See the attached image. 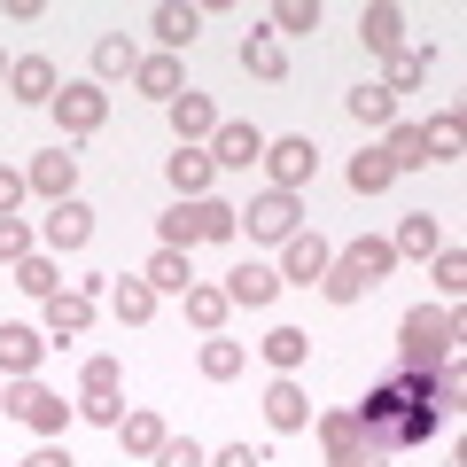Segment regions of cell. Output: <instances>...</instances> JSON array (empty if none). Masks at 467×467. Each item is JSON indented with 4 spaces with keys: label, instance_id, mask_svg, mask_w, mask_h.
<instances>
[{
    "label": "cell",
    "instance_id": "obj_49",
    "mask_svg": "<svg viewBox=\"0 0 467 467\" xmlns=\"http://www.w3.org/2000/svg\"><path fill=\"white\" fill-rule=\"evenodd\" d=\"M16 467H70V460H63V451H55V444H39L32 460H16Z\"/></svg>",
    "mask_w": 467,
    "mask_h": 467
},
{
    "label": "cell",
    "instance_id": "obj_30",
    "mask_svg": "<svg viewBox=\"0 0 467 467\" xmlns=\"http://www.w3.org/2000/svg\"><path fill=\"white\" fill-rule=\"evenodd\" d=\"M429 281H436V296H444V304L467 296V250H460V242H444V250L429 257Z\"/></svg>",
    "mask_w": 467,
    "mask_h": 467
},
{
    "label": "cell",
    "instance_id": "obj_40",
    "mask_svg": "<svg viewBox=\"0 0 467 467\" xmlns=\"http://www.w3.org/2000/svg\"><path fill=\"white\" fill-rule=\"evenodd\" d=\"M389 180H398V171H389V156H382V149H367V156H350V187H358V195H382Z\"/></svg>",
    "mask_w": 467,
    "mask_h": 467
},
{
    "label": "cell",
    "instance_id": "obj_23",
    "mask_svg": "<svg viewBox=\"0 0 467 467\" xmlns=\"http://www.w3.org/2000/svg\"><path fill=\"white\" fill-rule=\"evenodd\" d=\"M242 70L265 78V86H281V78H288V47H281L273 32H250V39H242Z\"/></svg>",
    "mask_w": 467,
    "mask_h": 467
},
{
    "label": "cell",
    "instance_id": "obj_42",
    "mask_svg": "<svg viewBox=\"0 0 467 467\" xmlns=\"http://www.w3.org/2000/svg\"><path fill=\"white\" fill-rule=\"evenodd\" d=\"M149 467H211V451H202L195 436H164V451H156Z\"/></svg>",
    "mask_w": 467,
    "mask_h": 467
},
{
    "label": "cell",
    "instance_id": "obj_28",
    "mask_svg": "<svg viewBox=\"0 0 467 467\" xmlns=\"http://www.w3.org/2000/svg\"><path fill=\"white\" fill-rule=\"evenodd\" d=\"M133 70H140V47H133V39H94V86H109V78H133Z\"/></svg>",
    "mask_w": 467,
    "mask_h": 467
},
{
    "label": "cell",
    "instance_id": "obj_20",
    "mask_svg": "<svg viewBox=\"0 0 467 467\" xmlns=\"http://www.w3.org/2000/svg\"><path fill=\"white\" fill-rule=\"evenodd\" d=\"M312 429H319V444H327L335 460H350V451H374V436H367V420H358V413H319Z\"/></svg>",
    "mask_w": 467,
    "mask_h": 467
},
{
    "label": "cell",
    "instance_id": "obj_6",
    "mask_svg": "<svg viewBox=\"0 0 467 467\" xmlns=\"http://www.w3.org/2000/svg\"><path fill=\"white\" fill-rule=\"evenodd\" d=\"M39 358H47V335H39V327H16V319H8V327H0V382H32Z\"/></svg>",
    "mask_w": 467,
    "mask_h": 467
},
{
    "label": "cell",
    "instance_id": "obj_9",
    "mask_svg": "<svg viewBox=\"0 0 467 467\" xmlns=\"http://www.w3.org/2000/svg\"><path fill=\"white\" fill-rule=\"evenodd\" d=\"M257 156H265V133H257V125H242V117H218V133H211V164H226V171H250Z\"/></svg>",
    "mask_w": 467,
    "mask_h": 467
},
{
    "label": "cell",
    "instance_id": "obj_36",
    "mask_svg": "<svg viewBox=\"0 0 467 467\" xmlns=\"http://www.w3.org/2000/svg\"><path fill=\"white\" fill-rule=\"evenodd\" d=\"M226 312H234V304H226V288H187V319H195V327L202 335H218V327H226Z\"/></svg>",
    "mask_w": 467,
    "mask_h": 467
},
{
    "label": "cell",
    "instance_id": "obj_29",
    "mask_svg": "<svg viewBox=\"0 0 467 467\" xmlns=\"http://www.w3.org/2000/svg\"><path fill=\"white\" fill-rule=\"evenodd\" d=\"M140 281H149L156 296H187V288H195V273H187V257H180V250H156L149 265H140Z\"/></svg>",
    "mask_w": 467,
    "mask_h": 467
},
{
    "label": "cell",
    "instance_id": "obj_17",
    "mask_svg": "<svg viewBox=\"0 0 467 467\" xmlns=\"http://www.w3.org/2000/svg\"><path fill=\"white\" fill-rule=\"evenodd\" d=\"M8 94L32 101V109H47L55 101V63L47 55H16V63H8Z\"/></svg>",
    "mask_w": 467,
    "mask_h": 467
},
{
    "label": "cell",
    "instance_id": "obj_51",
    "mask_svg": "<svg viewBox=\"0 0 467 467\" xmlns=\"http://www.w3.org/2000/svg\"><path fill=\"white\" fill-rule=\"evenodd\" d=\"M0 86H8V55H0Z\"/></svg>",
    "mask_w": 467,
    "mask_h": 467
},
{
    "label": "cell",
    "instance_id": "obj_39",
    "mask_svg": "<svg viewBox=\"0 0 467 467\" xmlns=\"http://www.w3.org/2000/svg\"><path fill=\"white\" fill-rule=\"evenodd\" d=\"M16 288H24V296H39V304H47L55 296V288H63V273H55V257H24V265H16Z\"/></svg>",
    "mask_w": 467,
    "mask_h": 467
},
{
    "label": "cell",
    "instance_id": "obj_34",
    "mask_svg": "<svg viewBox=\"0 0 467 467\" xmlns=\"http://www.w3.org/2000/svg\"><path fill=\"white\" fill-rule=\"evenodd\" d=\"M195 234H202V242H234V234H242V211L218 202V195H202L195 202Z\"/></svg>",
    "mask_w": 467,
    "mask_h": 467
},
{
    "label": "cell",
    "instance_id": "obj_45",
    "mask_svg": "<svg viewBox=\"0 0 467 467\" xmlns=\"http://www.w3.org/2000/svg\"><path fill=\"white\" fill-rule=\"evenodd\" d=\"M78 413H86V420H94V429H109V436H117V420L133 413V405H125V398H86V405H78Z\"/></svg>",
    "mask_w": 467,
    "mask_h": 467
},
{
    "label": "cell",
    "instance_id": "obj_22",
    "mask_svg": "<svg viewBox=\"0 0 467 467\" xmlns=\"http://www.w3.org/2000/svg\"><path fill=\"white\" fill-rule=\"evenodd\" d=\"M273 296H281V273H273V265H242V273H226V304H250V312H265Z\"/></svg>",
    "mask_w": 467,
    "mask_h": 467
},
{
    "label": "cell",
    "instance_id": "obj_48",
    "mask_svg": "<svg viewBox=\"0 0 467 467\" xmlns=\"http://www.w3.org/2000/svg\"><path fill=\"white\" fill-rule=\"evenodd\" d=\"M211 467H265V451H250V444H218Z\"/></svg>",
    "mask_w": 467,
    "mask_h": 467
},
{
    "label": "cell",
    "instance_id": "obj_15",
    "mask_svg": "<svg viewBox=\"0 0 467 467\" xmlns=\"http://www.w3.org/2000/svg\"><path fill=\"white\" fill-rule=\"evenodd\" d=\"M327 265H335V250L319 242V234H296V242H281V281H304V288H312Z\"/></svg>",
    "mask_w": 467,
    "mask_h": 467
},
{
    "label": "cell",
    "instance_id": "obj_1",
    "mask_svg": "<svg viewBox=\"0 0 467 467\" xmlns=\"http://www.w3.org/2000/svg\"><path fill=\"white\" fill-rule=\"evenodd\" d=\"M398 343H405V367H413V374L460 358V343H467L460 304H413V312H405V327H398Z\"/></svg>",
    "mask_w": 467,
    "mask_h": 467
},
{
    "label": "cell",
    "instance_id": "obj_46",
    "mask_svg": "<svg viewBox=\"0 0 467 467\" xmlns=\"http://www.w3.org/2000/svg\"><path fill=\"white\" fill-rule=\"evenodd\" d=\"M24 195H32V187H24V171L0 164V218H16V202H24Z\"/></svg>",
    "mask_w": 467,
    "mask_h": 467
},
{
    "label": "cell",
    "instance_id": "obj_31",
    "mask_svg": "<svg viewBox=\"0 0 467 467\" xmlns=\"http://www.w3.org/2000/svg\"><path fill=\"white\" fill-rule=\"evenodd\" d=\"M358 125H374V133H389L398 125V101H389V86H350V101H343Z\"/></svg>",
    "mask_w": 467,
    "mask_h": 467
},
{
    "label": "cell",
    "instance_id": "obj_25",
    "mask_svg": "<svg viewBox=\"0 0 467 467\" xmlns=\"http://www.w3.org/2000/svg\"><path fill=\"white\" fill-rule=\"evenodd\" d=\"M133 86H140V94H156V101L171 109V101H180V55H140Z\"/></svg>",
    "mask_w": 467,
    "mask_h": 467
},
{
    "label": "cell",
    "instance_id": "obj_2",
    "mask_svg": "<svg viewBox=\"0 0 467 467\" xmlns=\"http://www.w3.org/2000/svg\"><path fill=\"white\" fill-rule=\"evenodd\" d=\"M47 109L63 117V133H70V140H86V133H101V125H109V94H101L94 78H86V86H55Z\"/></svg>",
    "mask_w": 467,
    "mask_h": 467
},
{
    "label": "cell",
    "instance_id": "obj_38",
    "mask_svg": "<svg viewBox=\"0 0 467 467\" xmlns=\"http://www.w3.org/2000/svg\"><path fill=\"white\" fill-rule=\"evenodd\" d=\"M156 242H164V250H195V242H202V234H195V202H180V211H164V218H156Z\"/></svg>",
    "mask_w": 467,
    "mask_h": 467
},
{
    "label": "cell",
    "instance_id": "obj_14",
    "mask_svg": "<svg viewBox=\"0 0 467 467\" xmlns=\"http://www.w3.org/2000/svg\"><path fill=\"white\" fill-rule=\"evenodd\" d=\"M171 133H180V149H202V140L218 133V109H211V94H195V86H187V94L171 101Z\"/></svg>",
    "mask_w": 467,
    "mask_h": 467
},
{
    "label": "cell",
    "instance_id": "obj_7",
    "mask_svg": "<svg viewBox=\"0 0 467 467\" xmlns=\"http://www.w3.org/2000/svg\"><path fill=\"white\" fill-rule=\"evenodd\" d=\"M39 242H47L55 257H63V250H86V242H94V211H86L78 195H70V202H47V226H39Z\"/></svg>",
    "mask_w": 467,
    "mask_h": 467
},
{
    "label": "cell",
    "instance_id": "obj_12",
    "mask_svg": "<svg viewBox=\"0 0 467 467\" xmlns=\"http://www.w3.org/2000/svg\"><path fill=\"white\" fill-rule=\"evenodd\" d=\"M149 32H156V55H180V47H195L202 8H180V0H164V8H149Z\"/></svg>",
    "mask_w": 467,
    "mask_h": 467
},
{
    "label": "cell",
    "instance_id": "obj_43",
    "mask_svg": "<svg viewBox=\"0 0 467 467\" xmlns=\"http://www.w3.org/2000/svg\"><path fill=\"white\" fill-rule=\"evenodd\" d=\"M319 296H327V304H358V296H367V281L343 273V265H327V273H319Z\"/></svg>",
    "mask_w": 467,
    "mask_h": 467
},
{
    "label": "cell",
    "instance_id": "obj_41",
    "mask_svg": "<svg viewBox=\"0 0 467 467\" xmlns=\"http://www.w3.org/2000/svg\"><path fill=\"white\" fill-rule=\"evenodd\" d=\"M78 389H86V398H125V367H117V358H86Z\"/></svg>",
    "mask_w": 467,
    "mask_h": 467
},
{
    "label": "cell",
    "instance_id": "obj_18",
    "mask_svg": "<svg viewBox=\"0 0 467 467\" xmlns=\"http://www.w3.org/2000/svg\"><path fill=\"white\" fill-rule=\"evenodd\" d=\"M164 180L180 187V202H202V195H211V180H218V164H211V149H180L164 164Z\"/></svg>",
    "mask_w": 467,
    "mask_h": 467
},
{
    "label": "cell",
    "instance_id": "obj_44",
    "mask_svg": "<svg viewBox=\"0 0 467 467\" xmlns=\"http://www.w3.org/2000/svg\"><path fill=\"white\" fill-rule=\"evenodd\" d=\"M32 257V226L24 218H0V265H24Z\"/></svg>",
    "mask_w": 467,
    "mask_h": 467
},
{
    "label": "cell",
    "instance_id": "obj_13",
    "mask_svg": "<svg viewBox=\"0 0 467 467\" xmlns=\"http://www.w3.org/2000/svg\"><path fill=\"white\" fill-rule=\"evenodd\" d=\"M358 39H367L374 55H398L405 47V8L398 0H367V8H358Z\"/></svg>",
    "mask_w": 467,
    "mask_h": 467
},
{
    "label": "cell",
    "instance_id": "obj_47",
    "mask_svg": "<svg viewBox=\"0 0 467 467\" xmlns=\"http://www.w3.org/2000/svg\"><path fill=\"white\" fill-rule=\"evenodd\" d=\"M436 398H444V405H460V398H467V374H460V358H444V374H436Z\"/></svg>",
    "mask_w": 467,
    "mask_h": 467
},
{
    "label": "cell",
    "instance_id": "obj_27",
    "mask_svg": "<svg viewBox=\"0 0 467 467\" xmlns=\"http://www.w3.org/2000/svg\"><path fill=\"white\" fill-rule=\"evenodd\" d=\"M257 350H265V367H273V374H296L304 358H312V335H304V327H273Z\"/></svg>",
    "mask_w": 467,
    "mask_h": 467
},
{
    "label": "cell",
    "instance_id": "obj_5",
    "mask_svg": "<svg viewBox=\"0 0 467 467\" xmlns=\"http://www.w3.org/2000/svg\"><path fill=\"white\" fill-rule=\"evenodd\" d=\"M242 218H250V242H296V234H304V202L281 195V187H265Z\"/></svg>",
    "mask_w": 467,
    "mask_h": 467
},
{
    "label": "cell",
    "instance_id": "obj_33",
    "mask_svg": "<svg viewBox=\"0 0 467 467\" xmlns=\"http://www.w3.org/2000/svg\"><path fill=\"white\" fill-rule=\"evenodd\" d=\"M195 367H202V382H234V374H242V343H226V335H202Z\"/></svg>",
    "mask_w": 467,
    "mask_h": 467
},
{
    "label": "cell",
    "instance_id": "obj_32",
    "mask_svg": "<svg viewBox=\"0 0 467 467\" xmlns=\"http://www.w3.org/2000/svg\"><path fill=\"white\" fill-rule=\"evenodd\" d=\"M109 304H117V319H125V327H149V319H156V288L140 281V273H125Z\"/></svg>",
    "mask_w": 467,
    "mask_h": 467
},
{
    "label": "cell",
    "instance_id": "obj_16",
    "mask_svg": "<svg viewBox=\"0 0 467 467\" xmlns=\"http://www.w3.org/2000/svg\"><path fill=\"white\" fill-rule=\"evenodd\" d=\"M86 327H94V296H78V288H55V296H47V335H55V343H78Z\"/></svg>",
    "mask_w": 467,
    "mask_h": 467
},
{
    "label": "cell",
    "instance_id": "obj_35",
    "mask_svg": "<svg viewBox=\"0 0 467 467\" xmlns=\"http://www.w3.org/2000/svg\"><path fill=\"white\" fill-rule=\"evenodd\" d=\"M382 156H389V171H420V164H429L420 125H389V133H382Z\"/></svg>",
    "mask_w": 467,
    "mask_h": 467
},
{
    "label": "cell",
    "instance_id": "obj_24",
    "mask_svg": "<svg viewBox=\"0 0 467 467\" xmlns=\"http://www.w3.org/2000/svg\"><path fill=\"white\" fill-rule=\"evenodd\" d=\"M117 436H125V451H133V460H156L171 429H164V413H140V405H133V413L117 420Z\"/></svg>",
    "mask_w": 467,
    "mask_h": 467
},
{
    "label": "cell",
    "instance_id": "obj_10",
    "mask_svg": "<svg viewBox=\"0 0 467 467\" xmlns=\"http://www.w3.org/2000/svg\"><path fill=\"white\" fill-rule=\"evenodd\" d=\"M420 149H429V164H460V149H467V109L460 101H444V109L420 125Z\"/></svg>",
    "mask_w": 467,
    "mask_h": 467
},
{
    "label": "cell",
    "instance_id": "obj_3",
    "mask_svg": "<svg viewBox=\"0 0 467 467\" xmlns=\"http://www.w3.org/2000/svg\"><path fill=\"white\" fill-rule=\"evenodd\" d=\"M0 405H8V413H16L24 429H39V436H63V420L78 413V405H63V398H55L47 382H16V389H8Z\"/></svg>",
    "mask_w": 467,
    "mask_h": 467
},
{
    "label": "cell",
    "instance_id": "obj_37",
    "mask_svg": "<svg viewBox=\"0 0 467 467\" xmlns=\"http://www.w3.org/2000/svg\"><path fill=\"white\" fill-rule=\"evenodd\" d=\"M319 32V0H273V39Z\"/></svg>",
    "mask_w": 467,
    "mask_h": 467
},
{
    "label": "cell",
    "instance_id": "obj_4",
    "mask_svg": "<svg viewBox=\"0 0 467 467\" xmlns=\"http://www.w3.org/2000/svg\"><path fill=\"white\" fill-rule=\"evenodd\" d=\"M257 164L273 171V187H281V195H304V180L319 171V149H312L304 133H288V140H265V156H257Z\"/></svg>",
    "mask_w": 467,
    "mask_h": 467
},
{
    "label": "cell",
    "instance_id": "obj_21",
    "mask_svg": "<svg viewBox=\"0 0 467 467\" xmlns=\"http://www.w3.org/2000/svg\"><path fill=\"white\" fill-rule=\"evenodd\" d=\"M429 78H436V47H413V39H405V47L389 55V101L413 94V86H429Z\"/></svg>",
    "mask_w": 467,
    "mask_h": 467
},
{
    "label": "cell",
    "instance_id": "obj_11",
    "mask_svg": "<svg viewBox=\"0 0 467 467\" xmlns=\"http://www.w3.org/2000/svg\"><path fill=\"white\" fill-rule=\"evenodd\" d=\"M265 420H273L281 436L312 429V398H304V382H296V374H273V389H265Z\"/></svg>",
    "mask_w": 467,
    "mask_h": 467
},
{
    "label": "cell",
    "instance_id": "obj_19",
    "mask_svg": "<svg viewBox=\"0 0 467 467\" xmlns=\"http://www.w3.org/2000/svg\"><path fill=\"white\" fill-rule=\"evenodd\" d=\"M335 265H343V273H358V281H367V288H374V281H382V273H389V265H398V250H389L382 234H358V242H350V250H343V257H335Z\"/></svg>",
    "mask_w": 467,
    "mask_h": 467
},
{
    "label": "cell",
    "instance_id": "obj_8",
    "mask_svg": "<svg viewBox=\"0 0 467 467\" xmlns=\"http://www.w3.org/2000/svg\"><path fill=\"white\" fill-rule=\"evenodd\" d=\"M24 187H32V195H47V202H70V195H78V156H70V149H47V156H32Z\"/></svg>",
    "mask_w": 467,
    "mask_h": 467
},
{
    "label": "cell",
    "instance_id": "obj_26",
    "mask_svg": "<svg viewBox=\"0 0 467 467\" xmlns=\"http://www.w3.org/2000/svg\"><path fill=\"white\" fill-rule=\"evenodd\" d=\"M389 250H398V257H420V265H429V257L444 250V234H436V211H413V218L398 226V242H389Z\"/></svg>",
    "mask_w": 467,
    "mask_h": 467
},
{
    "label": "cell",
    "instance_id": "obj_50",
    "mask_svg": "<svg viewBox=\"0 0 467 467\" xmlns=\"http://www.w3.org/2000/svg\"><path fill=\"white\" fill-rule=\"evenodd\" d=\"M335 467H382V451H350V460H335Z\"/></svg>",
    "mask_w": 467,
    "mask_h": 467
}]
</instances>
